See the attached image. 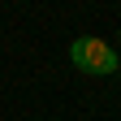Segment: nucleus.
Segmentation results:
<instances>
[{
  "label": "nucleus",
  "mask_w": 121,
  "mask_h": 121,
  "mask_svg": "<svg viewBox=\"0 0 121 121\" xmlns=\"http://www.w3.org/2000/svg\"><path fill=\"white\" fill-rule=\"evenodd\" d=\"M69 60H73L82 73H95V78H104V73H117V69H121L117 52H112L104 39H91V35H86V39H73Z\"/></svg>",
  "instance_id": "nucleus-1"
}]
</instances>
